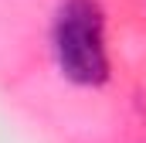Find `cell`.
<instances>
[{
    "label": "cell",
    "mask_w": 146,
    "mask_h": 143,
    "mask_svg": "<svg viewBox=\"0 0 146 143\" xmlns=\"http://www.w3.org/2000/svg\"><path fill=\"white\" fill-rule=\"evenodd\" d=\"M51 51L58 72L82 89L109 82L106 14L99 0H61L51 24Z\"/></svg>",
    "instance_id": "1"
}]
</instances>
